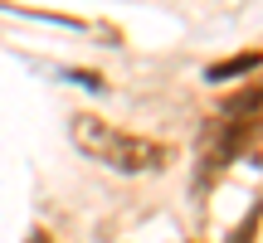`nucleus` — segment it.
I'll return each instance as SVG.
<instances>
[{"mask_svg":"<svg viewBox=\"0 0 263 243\" xmlns=\"http://www.w3.org/2000/svg\"><path fill=\"white\" fill-rule=\"evenodd\" d=\"M73 141L83 156L103 160L107 170H122V175H146V170H161L171 160V151L151 136H132V131H117L98 117H73Z\"/></svg>","mask_w":263,"mask_h":243,"instance_id":"f257e3e1","label":"nucleus"},{"mask_svg":"<svg viewBox=\"0 0 263 243\" xmlns=\"http://www.w3.org/2000/svg\"><path fill=\"white\" fill-rule=\"evenodd\" d=\"M258 68V54H239V58H224L219 68H210V78H229V73H249Z\"/></svg>","mask_w":263,"mask_h":243,"instance_id":"f03ea898","label":"nucleus"},{"mask_svg":"<svg viewBox=\"0 0 263 243\" xmlns=\"http://www.w3.org/2000/svg\"><path fill=\"white\" fill-rule=\"evenodd\" d=\"M239 151H244L254 166H263V127L258 131H244V141H239Z\"/></svg>","mask_w":263,"mask_h":243,"instance_id":"7ed1b4c3","label":"nucleus"}]
</instances>
